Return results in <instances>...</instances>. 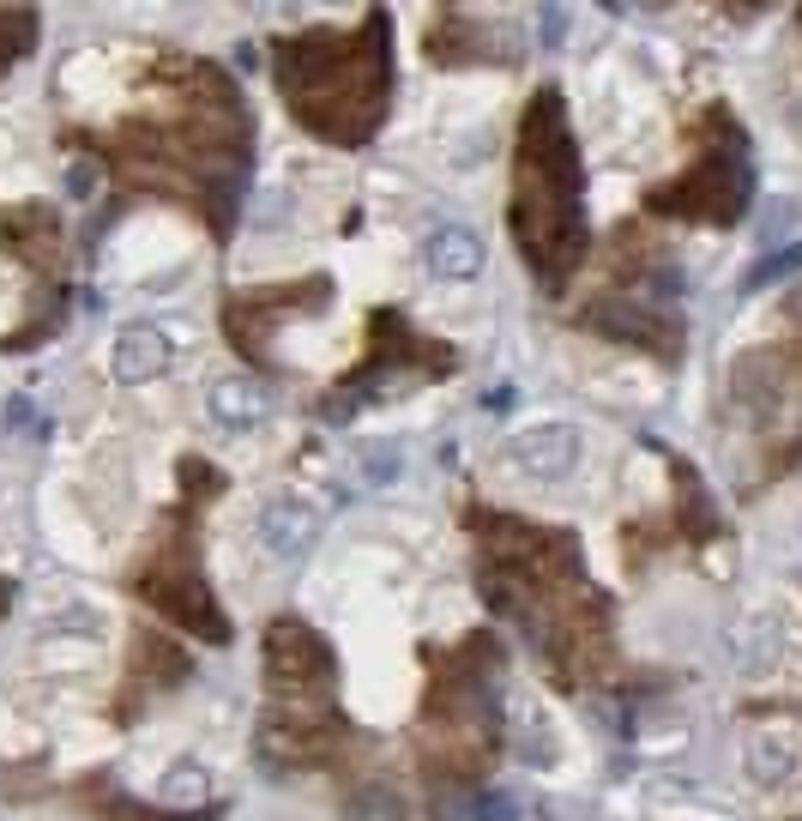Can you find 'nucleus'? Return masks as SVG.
<instances>
[{
  "label": "nucleus",
  "mask_w": 802,
  "mask_h": 821,
  "mask_svg": "<svg viewBox=\"0 0 802 821\" xmlns=\"http://www.w3.org/2000/svg\"><path fill=\"white\" fill-rule=\"evenodd\" d=\"M356 471H362V483L386 490V483H398V471H405V454H398L393 441H362L356 447Z\"/></svg>",
  "instance_id": "nucleus-9"
},
{
  "label": "nucleus",
  "mask_w": 802,
  "mask_h": 821,
  "mask_svg": "<svg viewBox=\"0 0 802 821\" xmlns=\"http://www.w3.org/2000/svg\"><path fill=\"white\" fill-rule=\"evenodd\" d=\"M779 659H784V628H779V616H742V622L730 628V664H736L742 676H767Z\"/></svg>",
  "instance_id": "nucleus-7"
},
{
  "label": "nucleus",
  "mask_w": 802,
  "mask_h": 821,
  "mask_svg": "<svg viewBox=\"0 0 802 821\" xmlns=\"http://www.w3.org/2000/svg\"><path fill=\"white\" fill-rule=\"evenodd\" d=\"M193 803H212V798H205L200 767H175V774L163 779V810H193Z\"/></svg>",
  "instance_id": "nucleus-10"
},
{
  "label": "nucleus",
  "mask_w": 802,
  "mask_h": 821,
  "mask_svg": "<svg viewBox=\"0 0 802 821\" xmlns=\"http://www.w3.org/2000/svg\"><path fill=\"white\" fill-rule=\"evenodd\" d=\"M320 513L308 495H266L260 502V513H254V537H260V550L271 562H302L308 550H314V537H320Z\"/></svg>",
  "instance_id": "nucleus-1"
},
{
  "label": "nucleus",
  "mask_w": 802,
  "mask_h": 821,
  "mask_svg": "<svg viewBox=\"0 0 802 821\" xmlns=\"http://www.w3.org/2000/svg\"><path fill=\"white\" fill-rule=\"evenodd\" d=\"M271 387L260 375H224L205 387V410H212V423H224V429H254V423L271 417Z\"/></svg>",
  "instance_id": "nucleus-5"
},
{
  "label": "nucleus",
  "mask_w": 802,
  "mask_h": 821,
  "mask_svg": "<svg viewBox=\"0 0 802 821\" xmlns=\"http://www.w3.org/2000/svg\"><path fill=\"white\" fill-rule=\"evenodd\" d=\"M543 43H562V36H567V12L562 7H543Z\"/></svg>",
  "instance_id": "nucleus-15"
},
{
  "label": "nucleus",
  "mask_w": 802,
  "mask_h": 821,
  "mask_svg": "<svg viewBox=\"0 0 802 821\" xmlns=\"http://www.w3.org/2000/svg\"><path fill=\"white\" fill-rule=\"evenodd\" d=\"M579 429L574 423H537V429H520L507 441V459L525 471V478H537V483H562L567 471L579 466Z\"/></svg>",
  "instance_id": "nucleus-2"
},
{
  "label": "nucleus",
  "mask_w": 802,
  "mask_h": 821,
  "mask_svg": "<svg viewBox=\"0 0 802 821\" xmlns=\"http://www.w3.org/2000/svg\"><path fill=\"white\" fill-rule=\"evenodd\" d=\"M748 767H755V779H760V786H772V779H779L784 767H791V755H784L779 743H760V749H755V761H748Z\"/></svg>",
  "instance_id": "nucleus-14"
},
{
  "label": "nucleus",
  "mask_w": 802,
  "mask_h": 821,
  "mask_svg": "<svg viewBox=\"0 0 802 821\" xmlns=\"http://www.w3.org/2000/svg\"><path fill=\"white\" fill-rule=\"evenodd\" d=\"M423 266H429L441 285H471V278L483 273V236L464 230V224L429 230V242H423Z\"/></svg>",
  "instance_id": "nucleus-6"
},
{
  "label": "nucleus",
  "mask_w": 802,
  "mask_h": 821,
  "mask_svg": "<svg viewBox=\"0 0 802 821\" xmlns=\"http://www.w3.org/2000/svg\"><path fill=\"white\" fill-rule=\"evenodd\" d=\"M796 266H802V242H796V248H784V254H767V260L742 278V290H767V285H779V278H791Z\"/></svg>",
  "instance_id": "nucleus-12"
},
{
  "label": "nucleus",
  "mask_w": 802,
  "mask_h": 821,
  "mask_svg": "<svg viewBox=\"0 0 802 821\" xmlns=\"http://www.w3.org/2000/svg\"><path fill=\"white\" fill-rule=\"evenodd\" d=\"M170 339H163L158 327H146V320H133V327L115 332L109 344V375L121 381V387H146V381H158L163 369H170Z\"/></svg>",
  "instance_id": "nucleus-4"
},
{
  "label": "nucleus",
  "mask_w": 802,
  "mask_h": 821,
  "mask_svg": "<svg viewBox=\"0 0 802 821\" xmlns=\"http://www.w3.org/2000/svg\"><path fill=\"white\" fill-rule=\"evenodd\" d=\"M351 815L356 821H405V803H398L386 786H368V791H356V798H351Z\"/></svg>",
  "instance_id": "nucleus-11"
},
{
  "label": "nucleus",
  "mask_w": 802,
  "mask_h": 821,
  "mask_svg": "<svg viewBox=\"0 0 802 821\" xmlns=\"http://www.w3.org/2000/svg\"><path fill=\"white\" fill-rule=\"evenodd\" d=\"M471 821H520V798L513 791H483L471 803Z\"/></svg>",
  "instance_id": "nucleus-13"
},
{
  "label": "nucleus",
  "mask_w": 802,
  "mask_h": 821,
  "mask_svg": "<svg viewBox=\"0 0 802 821\" xmlns=\"http://www.w3.org/2000/svg\"><path fill=\"white\" fill-rule=\"evenodd\" d=\"M31 399H7V429H31Z\"/></svg>",
  "instance_id": "nucleus-16"
},
{
  "label": "nucleus",
  "mask_w": 802,
  "mask_h": 821,
  "mask_svg": "<svg viewBox=\"0 0 802 821\" xmlns=\"http://www.w3.org/2000/svg\"><path fill=\"white\" fill-rule=\"evenodd\" d=\"M736 399L748 410H767L779 399V369L767 363V356H748V363H736Z\"/></svg>",
  "instance_id": "nucleus-8"
},
{
  "label": "nucleus",
  "mask_w": 802,
  "mask_h": 821,
  "mask_svg": "<svg viewBox=\"0 0 802 821\" xmlns=\"http://www.w3.org/2000/svg\"><path fill=\"white\" fill-rule=\"evenodd\" d=\"M266 647H271V683H284V689H308V683H327L332 676L327 640L308 635L302 622H278L266 635Z\"/></svg>",
  "instance_id": "nucleus-3"
}]
</instances>
